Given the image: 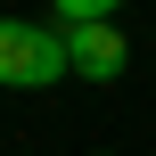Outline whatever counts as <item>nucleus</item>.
I'll list each match as a JSON object with an SVG mask.
<instances>
[{"label": "nucleus", "instance_id": "7ed1b4c3", "mask_svg": "<svg viewBox=\"0 0 156 156\" xmlns=\"http://www.w3.org/2000/svg\"><path fill=\"white\" fill-rule=\"evenodd\" d=\"M115 8H123V0H49V16H58V25H107Z\"/></svg>", "mask_w": 156, "mask_h": 156}, {"label": "nucleus", "instance_id": "f03ea898", "mask_svg": "<svg viewBox=\"0 0 156 156\" xmlns=\"http://www.w3.org/2000/svg\"><path fill=\"white\" fill-rule=\"evenodd\" d=\"M66 49H74V82H123V66H132V41H123L115 16L107 25H66Z\"/></svg>", "mask_w": 156, "mask_h": 156}, {"label": "nucleus", "instance_id": "f257e3e1", "mask_svg": "<svg viewBox=\"0 0 156 156\" xmlns=\"http://www.w3.org/2000/svg\"><path fill=\"white\" fill-rule=\"evenodd\" d=\"M74 74L66 25L58 16H0V82L8 90H49Z\"/></svg>", "mask_w": 156, "mask_h": 156}]
</instances>
